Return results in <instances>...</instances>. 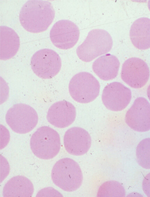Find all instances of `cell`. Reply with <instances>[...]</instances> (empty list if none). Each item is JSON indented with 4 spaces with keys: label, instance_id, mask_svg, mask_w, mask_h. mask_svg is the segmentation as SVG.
<instances>
[{
    "label": "cell",
    "instance_id": "obj_19",
    "mask_svg": "<svg viewBox=\"0 0 150 197\" xmlns=\"http://www.w3.org/2000/svg\"><path fill=\"white\" fill-rule=\"evenodd\" d=\"M136 156L138 164L142 167L150 169V138L144 139L138 144Z\"/></svg>",
    "mask_w": 150,
    "mask_h": 197
},
{
    "label": "cell",
    "instance_id": "obj_18",
    "mask_svg": "<svg viewBox=\"0 0 150 197\" xmlns=\"http://www.w3.org/2000/svg\"><path fill=\"white\" fill-rule=\"evenodd\" d=\"M125 191L123 186L118 182L111 180L102 184L98 190L97 196L124 197Z\"/></svg>",
    "mask_w": 150,
    "mask_h": 197
},
{
    "label": "cell",
    "instance_id": "obj_13",
    "mask_svg": "<svg viewBox=\"0 0 150 197\" xmlns=\"http://www.w3.org/2000/svg\"><path fill=\"white\" fill-rule=\"evenodd\" d=\"M75 107L71 103L64 100L56 102L49 108L47 118L48 121L55 127L64 128L71 125L76 115Z\"/></svg>",
    "mask_w": 150,
    "mask_h": 197
},
{
    "label": "cell",
    "instance_id": "obj_14",
    "mask_svg": "<svg viewBox=\"0 0 150 197\" xmlns=\"http://www.w3.org/2000/svg\"><path fill=\"white\" fill-rule=\"evenodd\" d=\"M129 36L137 48L145 50L150 48V19L142 17L135 21L131 27Z\"/></svg>",
    "mask_w": 150,
    "mask_h": 197
},
{
    "label": "cell",
    "instance_id": "obj_11",
    "mask_svg": "<svg viewBox=\"0 0 150 197\" xmlns=\"http://www.w3.org/2000/svg\"><path fill=\"white\" fill-rule=\"evenodd\" d=\"M132 97L130 90L119 82H114L103 89L102 100L108 109L114 111H121L129 103Z\"/></svg>",
    "mask_w": 150,
    "mask_h": 197
},
{
    "label": "cell",
    "instance_id": "obj_5",
    "mask_svg": "<svg viewBox=\"0 0 150 197\" xmlns=\"http://www.w3.org/2000/svg\"><path fill=\"white\" fill-rule=\"evenodd\" d=\"M70 94L75 101L86 103L94 100L98 95L99 83L91 74L81 72L75 75L69 86Z\"/></svg>",
    "mask_w": 150,
    "mask_h": 197
},
{
    "label": "cell",
    "instance_id": "obj_8",
    "mask_svg": "<svg viewBox=\"0 0 150 197\" xmlns=\"http://www.w3.org/2000/svg\"><path fill=\"white\" fill-rule=\"evenodd\" d=\"M150 76L149 68L142 60L132 57L123 63L121 77L122 80L130 87L140 88L147 82Z\"/></svg>",
    "mask_w": 150,
    "mask_h": 197
},
{
    "label": "cell",
    "instance_id": "obj_7",
    "mask_svg": "<svg viewBox=\"0 0 150 197\" xmlns=\"http://www.w3.org/2000/svg\"><path fill=\"white\" fill-rule=\"evenodd\" d=\"M31 68L38 77L50 79L57 75L62 66L61 58L54 50L43 49L36 52L30 61Z\"/></svg>",
    "mask_w": 150,
    "mask_h": 197
},
{
    "label": "cell",
    "instance_id": "obj_17",
    "mask_svg": "<svg viewBox=\"0 0 150 197\" xmlns=\"http://www.w3.org/2000/svg\"><path fill=\"white\" fill-rule=\"evenodd\" d=\"M34 188L31 181L22 176H17L9 179L3 190V197H31Z\"/></svg>",
    "mask_w": 150,
    "mask_h": 197
},
{
    "label": "cell",
    "instance_id": "obj_12",
    "mask_svg": "<svg viewBox=\"0 0 150 197\" xmlns=\"http://www.w3.org/2000/svg\"><path fill=\"white\" fill-rule=\"evenodd\" d=\"M64 147L70 154L80 156L86 153L91 147V137L85 129L80 127L71 128L65 132L64 137Z\"/></svg>",
    "mask_w": 150,
    "mask_h": 197
},
{
    "label": "cell",
    "instance_id": "obj_22",
    "mask_svg": "<svg viewBox=\"0 0 150 197\" xmlns=\"http://www.w3.org/2000/svg\"><path fill=\"white\" fill-rule=\"evenodd\" d=\"M147 93L148 98L150 101V84L147 88Z\"/></svg>",
    "mask_w": 150,
    "mask_h": 197
},
{
    "label": "cell",
    "instance_id": "obj_1",
    "mask_svg": "<svg viewBox=\"0 0 150 197\" xmlns=\"http://www.w3.org/2000/svg\"><path fill=\"white\" fill-rule=\"evenodd\" d=\"M55 12L52 4L44 0H29L22 7L19 19L23 27L30 32L46 31L52 22Z\"/></svg>",
    "mask_w": 150,
    "mask_h": 197
},
{
    "label": "cell",
    "instance_id": "obj_6",
    "mask_svg": "<svg viewBox=\"0 0 150 197\" xmlns=\"http://www.w3.org/2000/svg\"><path fill=\"white\" fill-rule=\"evenodd\" d=\"M6 123L14 132L24 134L31 131L36 126L38 117L35 110L23 103L16 104L7 111Z\"/></svg>",
    "mask_w": 150,
    "mask_h": 197
},
{
    "label": "cell",
    "instance_id": "obj_3",
    "mask_svg": "<svg viewBox=\"0 0 150 197\" xmlns=\"http://www.w3.org/2000/svg\"><path fill=\"white\" fill-rule=\"evenodd\" d=\"M31 149L37 157L48 160L55 157L61 147L58 133L51 128L43 126L38 128L30 138Z\"/></svg>",
    "mask_w": 150,
    "mask_h": 197
},
{
    "label": "cell",
    "instance_id": "obj_9",
    "mask_svg": "<svg viewBox=\"0 0 150 197\" xmlns=\"http://www.w3.org/2000/svg\"><path fill=\"white\" fill-rule=\"evenodd\" d=\"M78 27L72 21L67 20L58 21L53 25L50 32L51 41L57 48L67 50L73 47L79 38Z\"/></svg>",
    "mask_w": 150,
    "mask_h": 197
},
{
    "label": "cell",
    "instance_id": "obj_23",
    "mask_svg": "<svg viewBox=\"0 0 150 197\" xmlns=\"http://www.w3.org/2000/svg\"><path fill=\"white\" fill-rule=\"evenodd\" d=\"M148 6L149 9L150 11V1H149L148 3Z\"/></svg>",
    "mask_w": 150,
    "mask_h": 197
},
{
    "label": "cell",
    "instance_id": "obj_2",
    "mask_svg": "<svg viewBox=\"0 0 150 197\" xmlns=\"http://www.w3.org/2000/svg\"><path fill=\"white\" fill-rule=\"evenodd\" d=\"M51 177L56 186L68 192L78 189L83 180L80 166L75 161L68 158L61 159L55 163L52 171Z\"/></svg>",
    "mask_w": 150,
    "mask_h": 197
},
{
    "label": "cell",
    "instance_id": "obj_21",
    "mask_svg": "<svg viewBox=\"0 0 150 197\" xmlns=\"http://www.w3.org/2000/svg\"><path fill=\"white\" fill-rule=\"evenodd\" d=\"M142 188L144 193L150 197V173L144 178L142 183Z\"/></svg>",
    "mask_w": 150,
    "mask_h": 197
},
{
    "label": "cell",
    "instance_id": "obj_4",
    "mask_svg": "<svg viewBox=\"0 0 150 197\" xmlns=\"http://www.w3.org/2000/svg\"><path fill=\"white\" fill-rule=\"evenodd\" d=\"M113 41L106 31L94 29L90 31L83 42L77 48V54L81 60L89 62L106 53L112 49Z\"/></svg>",
    "mask_w": 150,
    "mask_h": 197
},
{
    "label": "cell",
    "instance_id": "obj_20",
    "mask_svg": "<svg viewBox=\"0 0 150 197\" xmlns=\"http://www.w3.org/2000/svg\"><path fill=\"white\" fill-rule=\"evenodd\" d=\"M36 197L63 196L62 194L57 190L52 187L44 188L39 191L37 194Z\"/></svg>",
    "mask_w": 150,
    "mask_h": 197
},
{
    "label": "cell",
    "instance_id": "obj_16",
    "mask_svg": "<svg viewBox=\"0 0 150 197\" xmlns=\"http://www.w3.org/2000/svg\"><path fill=\"white\" fill-rule=\"evenodd\" d=\"M20 46L19 37L14 30L6 26H1V60H6L14 57Z\"/></svg>",
    "mask_w": 150,
    "mask_h": 197
},
{
    "label": "cell",
    "instance_id": "obj_10",
    "mask_svg": "<svg viewBox=\"0 0 150 197\" xmlns=\"http://www.w3.org/2000/svg\"><path fill=\"white\" fill-rule=\"evenodd\" d=\"M125 121L134 130L145 132L150 130V104L145 98H137L127 111Z\"/></svg>",
    "mask_w": 150,
    "mask_h": 197
},
{
    "label": "cell",
    "instance_id": "obj_15",
    "mask_svg": "<svg viewBox=\"0 0 150 197\" xmlns=\"http://www.w3.org/2000/svg\"><path fill=\"white\" fill-rule=\"evenodd\" d=\"M120 66V62L117 57L107 54L97 59L93 63L92 68L101 79L109 80L117 76Z\"/></svg>",
    "mask_w": 150,
    "mask_h": 197
}]
</instances>
